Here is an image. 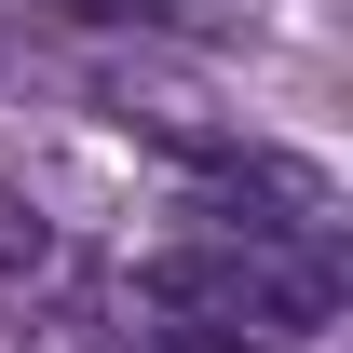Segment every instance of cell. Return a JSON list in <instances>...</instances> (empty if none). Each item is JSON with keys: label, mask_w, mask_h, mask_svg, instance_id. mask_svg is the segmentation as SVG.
<instances>
[{"label": "cell", "mask_w": 353, "mask_h": 353, "mask_svg": "<svg viewBox=\"0 0 353 353\" xmlns=\"http://www.w3.org/2000/svg\"><path fill=\"white\" fill-rule=\"evenodd\" d=\"M123 312L163 353H259V340H312L340 312V231H190L150 245L123 272Z\"/></svg>", "instance_id": "cell-1"}, {"label": "cell", "mask_w": 353, "mask_h": 353, "mask_svg": "<svg viewBox=\"0 0 353 353\" xmlns=\"http://www.w3.org/2000/svg\"><path fill=\"white\" fill-rule=\"evenodd\" d=\"M0 285H54V231L28 218L14 190H0Z\"/></svg>", "instance_id": "cell-2"}]
</instances>
